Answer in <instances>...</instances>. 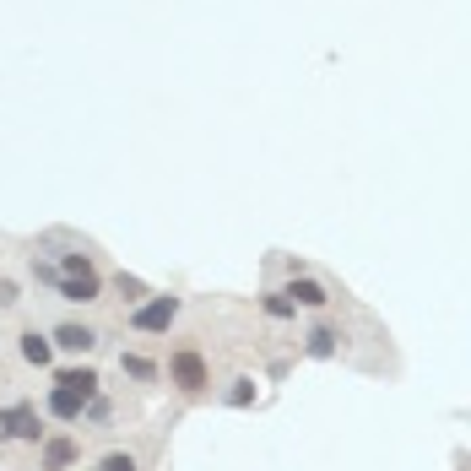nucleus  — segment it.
<instances>
[{
	"label": "nucleus",
	"mask_w": 471,
	"mask_h": 471,
	"mask_svg": "<svg viewBox=\"0 0 471 471\" xmlns=\"http://www.w3.org/2000/svg\"><path fill=\"white\" fill-rule=\"evenodd\" d=\"M168 380H174L184 396H201V391L212 385V369H206V358H201L195 347H179V353L168 358Z\"/></svg>",
	"instance_id": "nucleus-1"
},
{
	"label": "nucleus",
	"mask_w": 471,
	"mask_h": 471,
	"mask_svg": "<svg viewBox=\"0 0 471 471\" xmlns=\"http://www.w3.org/2000/svg\"><path fill=\"white\" fill-rule=\"evenodd\" d=\"M174 320H179V298H168V293H157V298H146V304L130 309V331H146V336L168 331Z\"/></svg>",
	"instance_id": "nucleus-2"
},
{
	"label": "nucleus",
	"mask_w": 471,
	"mask_h": 471,
	"mask_svg": "<svg viewBox=\"0 0 471 471\" xmlns=\"http://www.w3.org/2000/svg\"><path fill=\"white\" fill-rule=\"evenodd\" d=\"M16 353H22L33 369H49V358H54V336H43V331L33 325V331H22V336H16Z\"/></svg>",
	"instance_id": "nucleus-3"
},
{
	"label": "nucleus",
	"mask_w": 471,
	"mask_h": 471,
	"mask_svg": "<svg viewBox=\"0 0 471 471\" xmlns=\"http://www.w3.org/2000/svg\"><path fill=\"white\" fill-rule=\"evenodd\" d=\"M282 293H287V298H293L298 309H325V304H331V293H325V287H320L315 277H293V282H287Z\"/></svg>",
	"instance_id": "nucleus-4"
},
{
	"label": "nucleus",
	"mask_w": 471,
	"mask_h": 471,
	"mask_svg": "<svg viewBox=\"0 0 471 471\" xmlns=\"http://www.w3.org/2000/svg\"><path fill=\"white\" fill-rule=\"evenodd\" d=\"M54 347H65V353H92V347H98V331L65 320V325H54Z\"/></svg>",
	"instance_id": "nucleus-5"
},
{
	"label": "nucleus",
	"mask_w": 471,
	"mask_h": 471,
	"mask_svg": "<svg viewBox=\"0 0 471 471\" xmlns=\"http://www.w3.org/2000/svg\"><path fill=\"white\" fill-rule=\"evenodd\" d=\"M81 412H87V396H76V391H65V385L49 391V418H60V423H81Z\"/></svg>",
	"instance_id": "nucleus-6"
},
{
	"label": "nucleus",
	"mask_w": 471,
	"mask_h": 471,
	"mask_svg": "<svg viewBox=\"0 0 471 471\" xmlns=\"http://www.w3.org/2000/svg\"><path fill=\"white\" fill-rule=\"evenodd\" d=\"M98 293H103L98 271H92V277H60V298H65V304H98Z\"/></svg>",
	"instance_id": "nucleus-7"
},
{
	"label": "nucleus",
	"mask_w": 471,
	"mask_h": 471,
	"mask_svg": "<svg viewBox=\"0 0 471 471\" xmlns=\"http://www.w3.org/2000/svg\"><path fill=\"white\" fill-rule=\"evenodd\" d=\"M71 461H76V439H71V434L43 439V461H38V471H71Z\"/></svg>",
	"instance_id": "nucleus-8"
},
{
	"label": "nucleus",
	"mask_w": 471,
	"mask_h": 471,
	"mask_svg": "<svg viewBox=\"0 0 471 471\" xmlns=\"http://www.w3.org/2000/svg\"><path fill=\"white\" fill-rule=\"evenodd\" d=\"M54 385H65V391H76V396H87V401L98 396V374H92V369H60Z\"/></svg>",
	"instance_id": "nucleus-9"
},
{
	"label": "nucleus",
	"mask_w": 471,
	"mask_h": 471,
	"mask_svg": "<svg viewBox=\"0 0 471 471\" xmlns=\"http://www.w3.org/2000/svg\"><path fill=\"white\" fill-rule=\"evenodd\" d=\"M119 369H125L130 380H141V385H152V380H157V363H152V358H141V353H119Z\"/></svg>",
	"instance_id": "nucleus-10"
},
{
	"label": "nucleus",
	"mask_w": 471,
	"mask_h": 471,
	"mask_svg": "<svg viewBox=\"0 0 471 471\" xmlns=\"http://www.w3.org/2000/svg\"><path fill=\"white\" fill-rule=\"evenodd\" d=\"M54 266H60V277H92V271H98V266H92V255H81V250H65Z\"/></svg>",
	"instance_id": "nucleus-11"
},
{
	"label": "nucleus",
	"mask_w": 471,
	"mask_h": 471,
	"mask_svg": "<svg viewBox=\"0 0 471 471\" xmlns=\"http://www.w3.org/2000/svg\"><path fill=\"white\" fill-rule=\"evenodd\" d=\"M342 347V331H331V325H320V331H309V358H331Z\"/></svg>",
	"instance_id": "nucleus-12"
},
{
	"label": "nucleus",
	"mask_w": 471,
	"mask_h": 471,
	"mask_svg": "<svg viewBox=\"0 0 471 471\" xmlns=\"http://www.w3.org/2000/svg\"><path fill=\"white\" fill-rule=\"evenodd\" d=\"M16 439H27V445H38V439H43V423H38V412H33V407H16Z\"/></svg>",
	"instance_id": "nucleus-13"
},
{
	"label": "nucleus",
	"mask_w": 471,
	"mask_h": 471,
	"mask_svg": "<svg viewBox=\"0 0 471 471\" xmlns=\"http://www.w3.org/2000/svg\"><path fill=\"white\" fill-rule=\"evenodd\" d=\"M266 315H271V320H293V315H298V304H293L287 293H266Z\"/></svg>",
	"instance_id": "nucleus-14"
},
{
	"label": "nucleus",
	"mask_w": 471,
	"mask_h": 471,
	"mask_svg": "<svg viewBox=\"0 0 471 471\" xmlns=\"http://www.w3.org/2000/svg\"><path fill=\"white\" fill-rule=\"evenodd\" d=\"M98 471H141V466H136V456L114 450V456H103V461H98Z\"/></svg>",
	"instance_id": "nucleus-15"
},
{
	"label": "nucleus",
	"mask_w": 471,
	"mask_h": 471,
	"mask_svg": "<svg viewBox=\"0 0 471 471\" xmlns=\"http://www.w3.org/2000/svg\"><path fill=\"white\" fill-rule=\"evenodd\" d=\"M228 401H233V407H250V401H255V380H233Z\"/></svg>",
	"instance_id": "nucleus-16"
},
{
	"label": "nucleus",
	"mask_w": 471,
	"mask_h": 471,
	"mask_svg": "<svg viewBox=\"0 0 471 471\" xmlns=\"http://www.w3.org/2000/svg\"><path fill=\"white\" fill-rule=\"evenodd\" d=\"M0 439H16V407H0Z\"/></svg>",
	"instance_id": "nucleus-17"
},
{
	"label": "nucleus",
	"mask_w": 471,
	"mask_h": 471,
	"mask_svg": "<svg viewBox=\"0 0 471 471\" xmlns=\"http://www.w3.org/2000/svg\"><path fill=\"white\" fill-rule=\"evenodd\" d=\"M0 304H16V287L11 282H0Z\"/></svg>",
	"instance_id": "nucleus-18"
}]
</instances>
